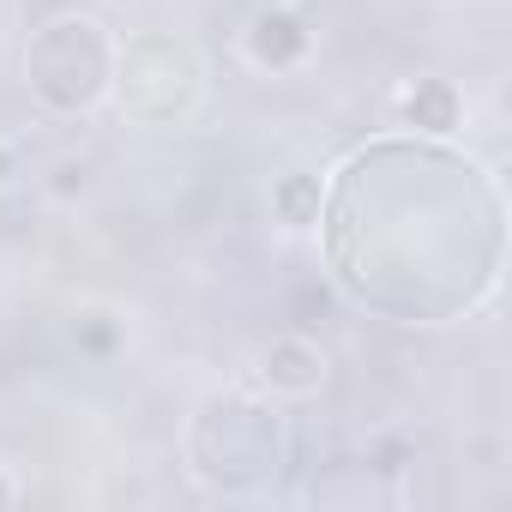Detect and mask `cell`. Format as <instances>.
Returning <instances> with one entry per match:
<instances>
[{
    "mask_svg": "<svg viewBox=\"0 0 512 512\" xmlns=\"http://www.w3.org/2000/svg\"><path fill=\"white\" fill-rule=\"evenodd\" d=\"M314 229L332 290L392 326H452L500 290V175L434 133H386L338 157Z\"/></svg>",
    "mask_w": 512,
    "mask_h": 512,
    "instance_id": "1",
    "label": "cell"
},
{
    "mask_svg": "<svg viewBox=\"0 0 512 512\" xmlns=\"http://www.w3.org/2000/svg\"><path fill=\"white\" fill-rule=\"evenodd\" d=\"M296 434L290 404H278L260 386H223L205 392L181 428V464L187 476L217 500H266L278 494L290 470Z\"/></svg>",
    "mask_w": 512,
    "mask_h": 512,
    "instance_id": "2",
    "label": "cell"
},
{
    "mask_svg": "<svg viewBox=\"0 0 512 512\" xmlns=\"http://www.w3.org/2000/svg\"><path fill=\"white\" fill-rule=\"evenodd\" d=\"M115 55H121V37L109 31V19L85 7L49 13L25 43V91L49 121L97 115L115 91Z\"/></svg>",
    "mask_w": 512,
    "mask_h": 512,
    "instance_id": "3",
    "label": "cell"
},
{
    "mask_svg": "<svg viewBox=\"0 0 512 512\" xmlns=\"http://www.w3.org/2000/svg\"><path fill=\"white\" fill-rule=\"evenodd\" d=\"M205 97H211V79H205V61H199L193 43H181L169 31L121 37L115 91H109L121 121H133V127H181V121H193L205 109Z\"/></svg>",
    "mask_w": 512,
    "mask_h": 512,
    "instance_id": "4",
    "label": "cell"
},
{
    "mask_svg": "<svg viewBox=\"0 0 512 512\" xmlns=\"http://www.w3.org/2000/svg\"><path fill=\"white\" fill-rule=\"evenodd\" d=\"M253 386L272 392L278 404H314L332 386V350L308 332H272L260 368H253Z\"/></svg>",
    "mask_w": 512,
    "mask_h": 512,
    "instance_id": "5",
    "label": "cell"
},
{
    "mask_svg": "<svg viewBox=\"0 0 512 512\" xmlns=\"http://www.w3.org/2000/svg\"><path fill=\"white\" fill-rule=\"evenodd\" d=\"M241 49H247V61L260 73H296L314 55V25L296 19L290 7H260L247 19V31H241Z\"/></svg>",
    "mask_w": 512,
    "mask_h": 512,
    "instance_id": "6",
    "label": "cell"
},
{
    "mask_svg": "<svg viewBox=\"0 0 512 512\" xmlns=\"http://www.w3.org/2000/svg\"><path fill=\"white\" fill-rule=\"evenodd\" d=\"M398 109H404L410 133H434V139H452L458 121H464V97H458L452 79H416V85L398 97Z\"/></svg>",
    "mask_w": 512,
    "mask_h": 512,
    "instance_id": "7",
    "label": "cell"
},
{
    "mask_svg": "<svg viewBox=\"0 0 512 512\" xmlns=\"http://www.w3.org/2000/svg\"><path fill=\"white\" fill-rule=\"evenodd\" d=\"M272 211H278L290 229H314V211H320V175H278V181H272Z\"/></svg>",
    "mask_w": 512,
    "mask_h": 512,
    "instance_id": "8",
    "label": "cell"
},
{
    "mask_svg": "<svg viewBox=\"0 0 512 512\" xmlns=\"http://www.w3.org/2000/svg\"><path fill=\"white\" fill-rule=\"evenodd\" d=\"M19 500H25V482L13 476V464H7V458H0V506H19Z\"/></svg>",
    "mask_w": 512,
    "mask_h": 512,
    "instance_id": "9",
    "label": "cell"
}]
</instances>
